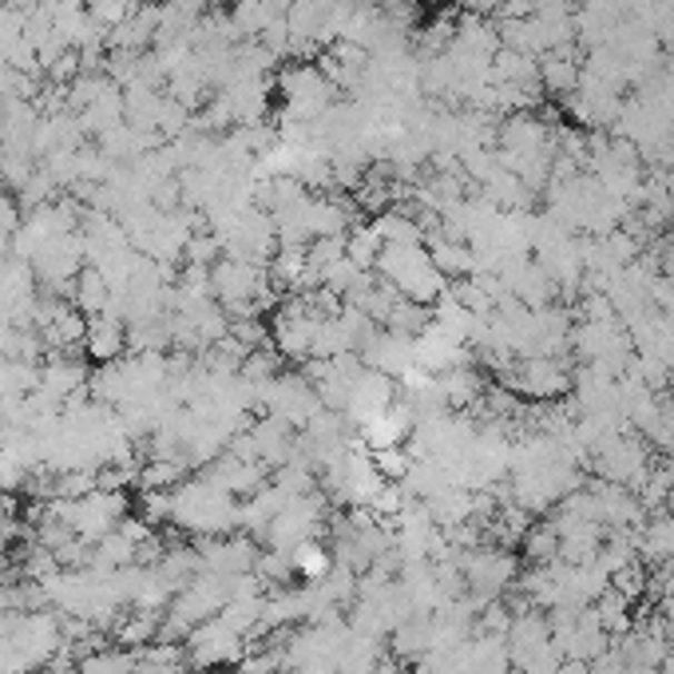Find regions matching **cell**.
Returning a JSON list of instances; mask_svg holds the SVG:
<instances>
[{"mask_svg":"<svg viewBox=\"0 0 674 674\" xmlns=\"http://www.w3.org/2000/svg\"><path fill=\"white\" fill-rule=\"evenodd\" d=\"M504 385L524 402H559L572 389V369L559 357H516L504 365Z\"/></svg>","mask_w":674,"mask_h":674,"instance_id":"3","label":"cell"},{"mask_svg":"<svg viewBox=\"0 0 674 674\" xmlns=\"http://www.w3.org/2000/svg\"><path fill=\"white\" fill-rule=\"evenodd\" d=\"M290 564L294 575H306V584H310V579H321L334 567V552L321 539H306V544H298L290 552Z\"/></svg>","mask_w":674,"mask_h":674,"instance_id":"6","label":"cell"},{"mask_svg":"<svg viewBox=\"0 0 674 674\" xmlns=\"http://www.w3.org/2000/svg\"><path fill=\"white\" fill-rule=\"evenodd\" d=\"M374 270L381 274V283L393 286L405 301H417V306H428V310H433V301L448 290V278L437 270V262H433L425 242L385 247L381 255H377Z\"/></svg>","mask_w":674,"mask_h":674,"instance_id":"1","label":"cell"},{"mask_svg":"<svg viewBox=\"0 0 674 674\" xmlns=\"http://www.w3.org/2000/svg\"><path fill=\"white\" fill-rule=\"evenodd\" d=\"M32 674H72V671H65V666H56V671L52 666H40V671H32Z\"/></svg>","mask_w":674,"mask_h":674,"instance_id":"8","label":"cell"},{"mask_svg":"<svg viewBox=\"0 0 674 674\" xmlns=\"http://www.w3.org/2000/svg\"><path fill=\"white\" fill-rule=\"evenodd\" d=\"M123 334H128V326L123 321H116L111 314H100V318L88 321V334H83V349H88L96 361H116V354L128 341H123Z\"/></svg>","mask_w":674,"mask_h":674,"instance_id":"5","label":"cell"},{"mask_svg":"<svg viewBox=\"0 0 674 674\" xmlns=\"http://www.w3.org/2000/svg\"><path fill=\"white\" fill-rule=\"evenodd\" d=\"M587 460H592V468H595L599 480L620 484V488H631V493H635L638 484L647 480V473H651L647 440H638L631 428H620V433H611L607 440H599Z\"/></svg>","mask_w":674,"mask_h":674,"instance_id":"2","label":"cell"},{"mask_svg":"<svg viewBox=\"0 0 674 674\" xmlns=\"http://www.w3.org/2000/svg\"><path fill=\"white\" fill-rule=\"evenodd\" d=\"M524 556H528L532 564H552V559H559L556 524H539V528L524 532Z\"/></svg>","mask_w":674,"mask_h":674,"instance_id":"7","label":"cell"},{"mask_svg":"<svg viewBox=\"0 0 674 674\" xmlns=\"http://www.w3.org/2000/svg\"><path fill=\"white\" fill-rule=\"evenodd\" d=\"M187 651H191V658L199 666H230V663H242V655H247V638L238 635V631H230L227 623L215 615V620L191 627Z\"/></svg>","mask_w":674,"mask_h":674,"instance_id":"4","label":"cell"}]
</instances>
